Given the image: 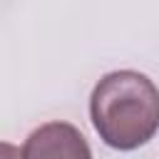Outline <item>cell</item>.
I'll list each match as a JSON object with an SVG mask.
<instances>
[{
    "mask_svg": "<svg viewBox=\"0 0 159 159\" xmlns=\"http://www.w3.org/2000/svg\"><path fill=\"white\" fill-rule=\"evenodd\" d=\"M89 117L107 147L139 149L159 132V87L137 70L109 72L92 89Z\"/></svg>",
    "mask_w": 159,
    "mask_h": 159,
    "instance_id": "obj_1",
    "label": "cell"
},
{
    "mask_svg": "<svg viewBox=\"0 0 159 159\" xmlns=\"http://www.w3.org/2000/svg\"><path fill=\"white\" fill-rule=\"evenodd\" d=\"M22 159H92L84 134L70 122H47L30 132Z\"/></svg>",
    "mask_w": 159,
    "mask_h": 159,
    "instance_id": "obj_2",
    "label": "cell"
}]
</instances>
